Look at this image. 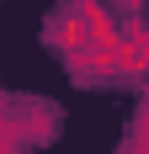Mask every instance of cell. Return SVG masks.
I'll list each match as a JSON object with an SVG mask.
<instances>
[{"mask_svg":"<svg viewBox=\"0 0 149 154\" xmlns=\"http://www.w3.org/2000/svg\"><path fill=\"white\" fill-rule=\"evenodd\" d=\"M117 69H122V75H144V69H149V27H133L117 43Z\"/></svg>","mask_w":149,"mask_h":154,"instance_id":"1","label":"cell"},{"mask_svg":"<svg viewBox=\"0 0 149 154\" xmlns=\"http://www.w3.org/2000/svg\"><path fill=\"white\" fill-rule=\"evenodd\" d=\"M0 133H5V128H0Z\"/></svg>","mask_w":149,"mask_h":154,"instance_id":"2","label":"cell"}]
</instances>
